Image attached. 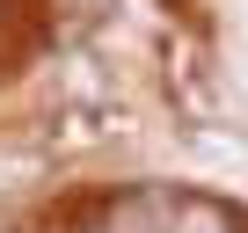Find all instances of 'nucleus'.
Wrapping results in <instances>:
<instances>
[{
  "label": "nucleus",
  "mask_w": 248,
  "mask_h": 233,
  "mask_svg": "<svg viewBox=\"0 0 248 233\" xmlns=\"http://www.w3.org/2000/svg\"><path fill=\"white\" fill-rule=\"evenodd\" d=\"M175 233H233V211H219L212 197H183L175 204Z\"/></svg>",
  "instance_id": "obj_1"
}]
</instances>
